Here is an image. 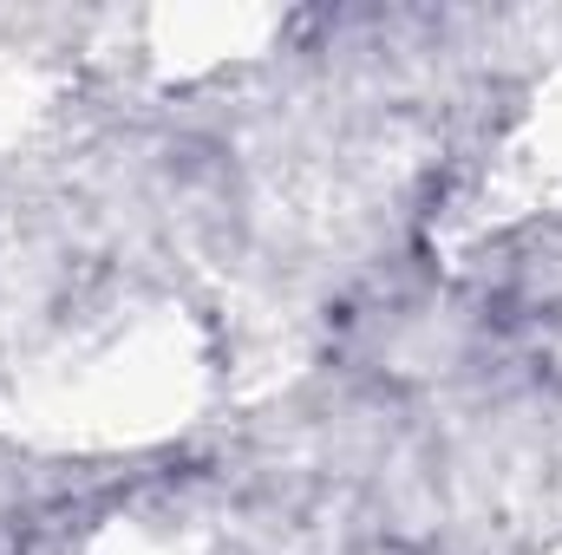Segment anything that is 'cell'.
<instances>
[{
  "label": "cell",
  "instance_id": "cell-1",
  "mask_svg": "<svg viewBox=\"0 0 562 555\" xmlns=\"http://www.w3.org/2000/svg\"><path fill=\"white\" fill-rule=\"evenodd\" d=\"M0 555H20V543H13V536H0Z\"/></svg>",
  "mask_w": 562,
  "mask_h": 555
}]
</instances>
